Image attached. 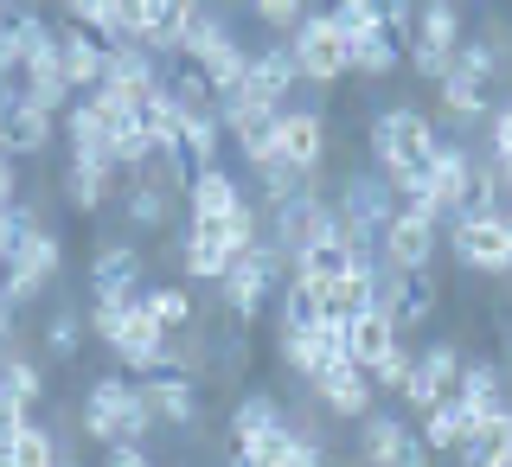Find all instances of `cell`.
<instances>
[{
	"mask_svg": "<svg viewBox=\"0 0 512 467\" xmlns=\"http://www.w3.org/2000/svg\"><path fill=\"white\" fill-rule=\"evenodd\" d=\"M77 423H84V436H90L96 448H116V442H148L154 410L141 404V384L128 378V372H103V378L84 391Z\"/></svg>",
	"mask_w": 512,
	"mask_h": 467,
	"instance_id": "cell-1",
	"label": "cell"
},
{
	"mask_svg": "<svg viewBox=\"0 0 512 467\" xmlns=\"http://www.w3.org/2000/svg\"><path fill=\"white\" fill-rule=\"evenodd\" d=\"M436 141H442L436 116H429V109H416V103H391V109H378L372 128H365V148H372V167H378V173L429 160V148H436Z\"/></svg>",
	"mask_w": 512,
	"mask_h": 467,
	"instance_id": "cell-2",
	"label": "cell"
},
{
	"mask_svg": "<svg viewBox=\"0 0 512 467\" xmlns=\"http://www.w3.org/2000/svg\"><path fill=\"white\" fill-rule=\"evenodd\" d=\"M282 269H288V256L269 244V237H256V244L244 256H231V269L218 276V295H224V308H231L237 327H250L256 314H263V301L276 295V282H282Z\"/></svg>",
	"mask_w": 512,
	"mask_h": 467,
	"instance_id": "cell-3",
	"label": "cell"
},
{
	"mask_svg": "<svg viewBox=\"0 0 512 467\" xmlns=\"http://www.w3.org/2000/svg\"><path fill=\"white\" fill-rule=\"evenodd\" d=\"M288 52H295L301 84H340L352 77V52H346V32L333 26V13H301L295 32H288Z\"/></svg>",
	"mask_w": 512,
	"mask_h": 467,
	"instance_id": "cell-4",
	"label": "cell"
},
{
	"mask_svg": "<svg viewBox=\"0 0 512 467\" xmlns=\"http://www.w3.org/2000/svg\"><path fill=\"white\" fill-rule=\"evenodd\" d=\"M333 231H340V218H333V199L320 192V180L269 212V244H276L288 263H295V256H308L314 244H333Z\"/></svg>",
	"mask_w": 512,
	"mask_h": 467,
	"instance_id": "cell-5",
	"label": "cell"
},
{
	"mask_svg": "<svg viewBox=\"0 0 512 467\" xmlns=\"http://www.w3.org/2000/svg\"><path fill=\"white\" fill-rule=\"evenodd\" d=\"M58 269H64V250H58V237L45 231V224H32V231L13 244V256L0 263V295L13 301V308H26V301H39L45 288L58 282Z\"/></svg>",
	"mask_w": 512,
	"mask_h": 467,
	"instance_id": "cell-6",
	"label": "cell"
},
{
	"mask_svg": "<svg viewBox=\"0 0 512 467\" xmlns=\"http://www.w3.org/2000/svg\"><path fill=\"white\" fill-rule=\"evenodd\" d=\"M448 250H455V263L468 269V276H506L512 269V231L500 212L487 218H448Z\"/></svg>",
	"mask_w": 512,
	"mask_h": 467,
	"instance_id": "cell-7",
	"label": "cell"
},
{
	"mask_svg": "<svg viewBox=\"0 0 512 467\" xmlns=\"http://www.w3.org/2000/svg\"><path fill=\"white\" fill-rule=\"evenodd\" d=\"M436 301H442L436 269H378V308L391 314L397 333L429 327V320H436Z\"/></svg>",
	"mask_w": 512,
	"mask_h": 467,
	"instance_id": "cell-8",
	"label": "cell"
},
{
	"mask_svg": "<svg viewBox=\"0 0 512 467\" xmlns=\"http://www.w3.org/2000/svg\"><path fill=\"white\" fill-rule=\"evenodd\" d=\"M461 365H468V359H461L455 340H436V346L410 352V372H404V384H397L404 410H429V404H442V397H455Z\"/></svg>",
	"mask_w": 512,
	"mask_h": 467,
	"instance_id": "cell-9",
	"label": "cell"
},
{
	"mask_svg": "<svg viewBox=\"0 0 512 467\" xmlns=\"http://www.w3.org/2000/svg\"><path fill=\"white\" fill-rule=\"evenodd\" d=\"M52 64H58V77L71 84L77 96L103 84V64H109V39L96 26H77V20H64L58 13V26H52Z\"/></svg>",
	"mask_w": 512,
	"mask_h": 467,
	"instance_id": "cell-10",
	"label": "cell"
},
{
	"mask_svg": "<svg viewBox=\"0 0 512 467\" xmlns=\"http://www.w3.org/2000/svg\"><path fill=\"white\" fill-rule=\"evenodd\" d=\"M308 397H314L327 416H340V423H359L365 410H378V384H372V372H359L352 359L320 365V372L308 378Z\"/></svg>",
	"mask_w": 512,
	"mask_h": 467,
	"instance_id": "cell-11",
	"label": "cell"
},
{
	"mask_svg": "<svg viewBox=\"0 0 512 467\" xmlns=\"http://www.w3.org/2000/svg\"><path fill=\"white\" fill-rule=\"evenodd\" d=\"M199 7L205 0H122V39L148 45V52H173Z\"/></svg>",
	"mask_w": 512,
	"mask_h": 467,
	"instance_id": "cell-12",
	"label": "cell"
},
{
	"mask_svg": "<svg viewBox=\"0 0 512 467\" xmlns=\"http://www.w3.org/2000/svg\"><path fill=\"white\" fill-rule=\"evenodd\" d=\"M442 256V224L423 212H391V224L378 231V263L384 269H429Z\"/></svg>",
	"mask_w": 512,
	"mask_h": 467,
	"instance_id": "cell-13",
	"label": "cell"
},
{
	"mask_svg": "<svg viewBox=\"0 0 512 467\" xmlns=\"http://www.w3.org/2000/svg\"><path fill=\"white\" fill-rule=\"evenodd\" d=\"M391 212H397V192L384 186V173L372 167V173H346L340 180V192H333V218L340 224H359V231H384V224H391Z\"/></svg>",
	"mask_w": 512,
	"mask_h": 467,
	"instance_id": "cell-14",
	"label": "cell"
},
{
	"mask_svg": "<svg viewBox=\"0 0 512 467\" xmlns=\"http://www.w3.org/2000/svg\"><path fill=\"white\" fill-rule=\"evenodd\" d=\"M250 205V199H244ZM231 256H244L237 250V237H231V218H186V250H180V269L192 282H218L224 269H231Z\"/></svg>",
	"mask_w": 512,
	"mask_h": 467,
	"instance_id": "cell-15",
	"label": "cell"
},
{
	"mask_svg": "<svg viewBox=\"0 0 512 467\" xmlns=\"http://www.w3.org/2000/svg\"><path fill=\"white\" fill-rule=\"evenodd\" d=\"M295 90H301V71H295V52H288V39H269V45H256V52L244 58V96H250V103L282 109Z\"/></svg>",
	"mask_w": 512,
	"mask_h": 467,
	"instance_id": "cell-16",
	"label": "cell"
},
{
	"mask_svg": "<svg viewBox=\"0 0 512 467\" xmlns=\"http://www.w3.org/2000/svg\"><path fill=\"white\" fill-rule=\"evenodd\" d=\"M160 352H167V333H160V320L148 314V301L135 295L128 314H122V327H116V340H109V359H116L128 378H141V372L160 365Z\"/></svg>",
	"mask_w": 512,
	"mask_h": 467,
	"instance_id": "cell-17",
	"label": "cell"
},
{
	"mask_svg": "<svg viewBox=\"0 0 512 467\" xmlns=\"http://www.w3.org/2000/svg\"><path fill=\"white\" fill-rule=\"evenodd\" d=\"M327 116L320 109H282L276 116V154L288 167H301L308 180H320V167H327Z\"/></svg>",
	"mask_w": 512,
	"mask_h": 467,
	"instance_id": "cell-18",
	"label": "cell"
},
{
	"mask_svg": "<svg viewBox=\"0 0 512 467\" xmlns=\"http://www.w3.org/2000/svg\"><path fill=\"white\" fill-rule=\"evenodd\" d=\"M468 167H474L468 141L442 135L436 148H429V212H436V224H448V218H455V205H461V186H468Z\"/></svg>",
	"mask_w": 512,
	"mask_h": 467,
	"instance_id": "cell-19",
	"label": "cell"
},
{
	"mask_svg": "<svg viewBox=\"0 0 512 467\" xmlns=\"http://www.w3.org/2000/svg\"><path fill=\"white\" fill-rule=\"evenodd\" d=\"M52 141H58V116H45V109L20 103V96H7V103H0V154L32 160V154L52 148Z\"/></svg>",
	"mask_w": 512,
	"mask_h": 467,
	"instance_id": "cell-20",
	"label": "cell"
},
{
	"mask_svg": "<svg viewBox=\"0 0 512 467\" xmlns=\"http://www.w3.org/2000/svg\"><path fill=\"white\" fill-rule=\"evenodd\" d=\"M186 218H231L237 205H244V186H237V173L224 167V160H212V167H199L180 192Z\"/></svg>",
	"mask_w": 512,
	"mask_h": 467,
	"instance_id": "cell-21",
	"label": "cell"
},
{
	"mask_svg": "<svg viewBox=\"0 0 512 467\" xmlns=\"http://www.w3.org/2000/svg\"><path fill=\"white\" fill-rule=\"evenodd\" d=\"M116 180H122V173H116V160H103V154H71V160H64V199H71L77 205V212H103V205H109V192H116Z\"/></svg>",
	"mask_w": 512,
	"mask_h": 467,
	"instance_id": "cell-22",
	"label": "cell"
},
{
	"mask_svg": "<svg viewBox=\"0 0 512 467\" xmlns=\"http://www.w3.org/2000/svg\"><path fill=\"white\" fill-rule=\"evenodd\" d=\"M276 116H282V109L250 103V96H237V103H224V109H218L224 135L237 141V154H244V160H263L269 148H276Z\"/></svg>",
	"mask_w": 512,
	"mask_h": 467,
	"instance_id": "cell-23",
	"label": "cell"
},
{
	"mask_svg": "<svg viewBox=\"0 0 512 467\" xmlns=\"http://www.w3.org/2000/svg\"><path fill=\"white\" fill-rule=\"evenodd\" d=\"M455 461L461 467H506L512 461V404L493 410V416H474L461 448H455Z\"/></svg>",
	"mask_w": 512,
	"mask_h": 467,
	"instance_id": "cell-24",
	"label": "cell"
},
{
	"mask_svg": "<svg viewBox=\"0 0 512 467\" xmlns=\"http://www.w3.org/2000/svg\"><path fill=\"white\" fill-rule=\"evenodd\" d=\"M173 205H180V192H167L160 180H148V173H122V218L135 224V231H167Z\"/></svg>",
	"mask_w": 512,
	"mask_h": 467,
	"instance_id": "cell-25",
	"label": "cell"
},
{
	"mask_svg": "<svg viewBox=\"0 0 512 467\" xmlns=\"http://www.w3.org/2000/svg\"><path fill=\"white\" fill-rule=\"evenodd\" d=\"M397 340H404V333L391 327V314H384L378 301H372V308H359V314H346V359L359 365V372H372V365H378Z\"/></svg>",
	"mask_w": 512,
	"mask_h": 467,
	"instance_id": "cell-26",
	"label": "cell"
},
{
	"mask_svg": "<svg viewBox=\"0 0 512 467\" xmlns=\"http://www.w3.org/2000/svg\"><path fill=\"white\" fill-rule=\"evenodd\" d=\"M346 52H352V77H391V71H404V52H410V39L404 32H391V26H372V32H352L346 39Z\"/></svg>",
	"mask_w": 512,
	"mask_h": 467,
	"instance_id": "cell-27",
	"label": "cell"
},
{
	"mask_svg": "<svg viewBox=\"0 0 512 467\" xmlns=\"http://www.w3.org/2000/svg\"><path fill=\"white\" fill-rule=\"evenodd\" d=\"M90 295H141V250L135 244H96Z\"/></svg>",
	"mask_w": 512,
	"mask_h": 467,
	"instance_id": "cell-28",
	"label": "cell"
},
{
	"mask_svg": "<svg viewBox=\"0 0 512 467\" xmlns=\"http://www.w3.org/2000/svg\"><path fill=\"white\" fill-rule=\"evenodd\" d=\"M404 442H410V423H404V416L365 410V416H359V442H352V455H359V467H391Z\"/></svg>",
	"mask_w": 512,
	"mask_h": 467,
	"instance_id": "cell-29",
	"label": "cell"
},
{
	"mask_svg": "<svg viewBox=\"0 0 512 467\" xmlns=\"http://www.w3.org/2000/svg\"><path fill=\"white\" fill-rule=\"evenodd\" d=\"M455 404L468 410V423H474V416L506 410L512 404V397H506V372L487 365V359H468V365H461V384H455Z\"/></svg>",
	"mask_w": 512,
	"mask_h": 467,
	"instance_id": "cell-30",
	"label": "cell"
},
{
	"mask_svg": "<svg viewBox=\"0 0 512 467\" xmlns=\"http://www.w3.org/2000/svg\"><path fill=\"white\" fill-rule=\"evenodd\" d=\"M282 423H288V416H282V404H276L269 391L237 397V410H231V448H244V455H250V448L263 442L269 429H282Z\"/></svg>",
	"mask_w": 512,
	"mask_h": 467,
	"instance_id": "cell-31",
	"label": "cell"
},
{
	"mask_svg": "<svg viewBox=\"0 0 512 467\" xmlns=\"http://www.w3.org/2000/svg\"><path fill=\"white\" fill-rule=\"evenodd\" d=\"M141 301H148V314L160 320V333H167V346L180 340V333H199V308H192V295L180 282H160V288H141Z\"/></svg>",
	"mask_w": 512,
	"mask_h": 467,
	"instance_id": "cell-32",
	"label": "cell"
},
{
	"mask_svg": "<svg viewBox=\"0 0 512 467\" xmlns=\"http://www.w3.org/2000/svg\"><path fill=\"white\" fill-rule=\"evenodd\" d=\"M487 212H506V180H500V167H493V160H480V154H474L455 218H487Z\"/></svg>",
	"mask_w": 512,
	"mask_h": 467,
	"instance_id": "cell-33",
	"label": "cell"
},
{
	"mask_svg": "<svg viewBox=\"0 0 512 467\" xmlns=\"http://www.w3.org/2000/svg\"><path fill=\"white\" fill-rule=\"evenodd\" d=\"M416 436H423L436 455H455L461 436H468V410L455 404V397H442V404H429V410H416Z\"/></svg>",
	"mask_w": 512,
	"mask_h": 467,
	"instance_id": "cell-34",
	"label": "cell"
},
{
	"mask_svg": "<svg viewBox=\"0 0 512 467\" xmlns=\"http://www.w3.org/2000/svg\"><path fill=\"white\" fill-rule=\"evenodd\" d=\"M320 314H327L320 288H314V282H301V276H288V282H282V295H276V333H308Z\"/></svg>",
	"mask_w": 512,
	"mask_h": 467,
	"instance_id": "cell-35",
	"label": "cell"
},
{
	"mask_svg": "<svg viewBox=\"0 0 512 467\" xmlns=\"http://www.w3.org/2000/svg\"><path fill=\"white\" fill-rule=\"evenodd\" d=\"M436 103H442V122H461V128H474L487 116V90H480L474 77H461V71L436 77Z\"/></svg>",
	"mask_w": 512,
	"mask_h": 467,
	"instance_id": "cell-36",
	"label": "cell"
},
{
	"mask_svg": "<svg viewBox=\"0 0 512 467\" xmlns=\"http://www.w3.org/2000/svg\"><path fill=\"white\" fill-rule=\"evenodd\" d=\"M7 455H13V467H58L64 455H58V436L45 423H20L7 436Z\"/></svg>",
	"mask_w": 512,
	"mask_h": 467,
	"instance_id": "cell-37",
	"label": "cell"
},
{
	"mask_svg": "<svg viewBox=\"0 0 512 467\" xmlns=\"http://www.w3.org/2000/svg\"><path fill=\"white\" fill-rule=\"evenodd\" d=\"M0 384H7L20 404H39V397H45V372H39V359H26L20 346L0 352Z\"/></svg>",
	"mask_w": 512,
	"mask_h": 467,
	"instance_id": "cell-38",
	"label": "cell"
},
{
	"mask_svg": "<svg viewBox=\"0 0 512 467\" xmlns=\"http://www.w3.org/2000/svg\"><path fill=\"white\" fill-rule=\"evenodd\" d=\"M58 7H64V20L96 26L109 45H122V0H58Z\"/></svg>",
	"mask_w": 512,
	"mask_h": 467,
	"instance_id": "cell-39",
	"label": "cell"
},
{
	"mask_svg": "<svg viewBox=\"0 0 512 467\" xmlns=\"http://www.w3.org/2000/svg\"><path fill=\"white\" fill-rule=\"evenodd\" d=\"M84 314H77V308H58L52 320H45V352H58V365H71L77 359V352H84Z\"/></svg>",
	"mask_w": 512,
	"mask_h": 467,
	"instance_id": "cell-40",
	"label": "cell"
},
{
	"mask_svg": "<svg viewBox=\"0 0 512 467\" xmlns=\"http://www.w3.org/2000/svg\"><path fill=\"white\" fill-rule=\"evenodd\" d=\"M250 13L263 26H276V32H295V20L308 13V0H250Z\"/></svg>",
	"mask_w": 512,
	"mask_h": 467,
	"instance_id": "cell-41",
	"label": "cell"
},
{
	"mask_svg": "<svg viewBox=\"0 0 512 467\" xmlns=\"http://www.w3.org/2000/svg\"><path fill=\"white\" fill-rule=\"evenodd\" d=\"M404 372H410V346L397 340V346L372 365V384H378V391H397V384H404Z\"/></svg>",
	"mask_w": 512,
	"mask_h": 467,
	"instance_id": "cell-42",
	"label": "cell"
},
{
	"mask_svg": "<svg viewBox=\"0 0 512 467\" xmlns=\"http://www.w3.org/2000/svg\"><path fill=\"white\" fill-rule=\"evenodd\" d=\"M493 141H487V160H512V96H506V103L500 109H493Z\"/></svg>",
	"mask_w": 512,
	"mask_h": 467,
	"instance_id": "cell-43",
	"label": "cell"
},
{
	"mask_svg": "<svg viewBox=\"0 0 512 467\" xmlns=\"http://www.w3.org/2000/svg\"><path fill=\"white\" fill-rule=\"evenodd\" d=\"M20 423H32V404H20V397H13L7 384H0V442H7Z\"/></svg>",
	"mask_w": 512,
	"mask_h": 467,
	"instance_id": "cell-44",
	"label": "cell"
},
{
	"mask_svg": "<svg viewBox=\"0 0 512 467\" xmlns=\"http://www.w3.org/2000/svg\"><path fill=\"white\" fill-rule=\"evenodd\" d=\"M391 467H436V448H429V442H423V436L410 429V442L397 448V461H391Z\"/></svg>",
	"mask_w": 512,
	"mask_h": 467,
	"instance_id": "cell-45",
	"label": "cell"
},
{
	"mask_svg": "<svg viewBox=\"0 0 512 467\" xmlns=\"http://www.w3.org/2000/svg\"><path fill=\"white\" fill-rule=\"evenodd\" d=\"M103 467H154V461L141 442H116V448H103Z\"/></svg>",
	"mask_w": 512,
	"mask_h": 467,
	"instance_id": "cell-46",
	"label": "cell"
},
{
	"mask_svg": "<svg viewBox=\"0 0 512 467\" xmlns=\"http://www.w3.org/2000/svg\"><path fill=\"white\" fill-rule=\"evenodd\" d=\"M7 205H20V160L0 154V212H7Z\"/></svg>",
	"mask_w": 512,
	"mask_h": 467,
	"instance_id": "cell-47",
	"label": "cell"
},
{
	"mask_svg": "<svg viewBox=\"0 0 512 467\" xmlns=\"http://www.w3.org/2000/svg\"><path fill=\"white\" fill-rule=\"evenodd\" d=\"M288 467H327V442L301 429V442H295V461H288Z\"/></svg>",
	"mask_w": 512,
	"mask_h": 467,
	"instance_id": "cell-48",
	"label": "cell"
},
{
	"mask_svg": "<svg viewBox=\"0 0 512 467\" xmlns=\"http://www.w3.org/2000/svg\"><path fill=\"white\" fill-rule=\"evenodd\" d=\"M224 467H256V461L244 455V448H231V461H224Z\"/></svg>",
	"mask_w": 512,
	"mask_h": 467,
	"instance_id": "cell-49",
	"label": "cell"
},
{
	"mask_svg": "<svg viewBox=\"0 0 512 467\" xmlns=\"http://www.w3.org/2000/svg\"><path fill=\"white\" fill-rule=\"evenodd\" d=\"M0 467H13V455H7V442H0Z\"/></svg>",
	"mask_w": 512,
	"mask_h": 467,
	"instance_id": "cell-50",
	"label": "cell"
},
{
	"mask_svg": "<svg viewBox=\"0 0 512 467\" xmlns=\"http://www.w3.org/2000/svg\"><path fill=\"white\" fill-rule=\"evenodd\" d=\"M58 467H71V461H58Z\"/></svg>",
	"mask_w": 512,
	"mask_h": 467,
	"instance_id": "cell-51",
	"label": "cell"
},
{
	"mask_svg": "<svg viewBox=\"0 0 512 467\" xmlns=\"http://www.w3.org/2000/svg\"><path fill=\"white\" fill-rule=\"evenodd\" d=\"M506 467H512V461H506Z\"/></svg>",
	"mask_w": 512,
	"mask_h": 467,
	"instance_id": "cell-52",
	"label": "cell"
}]
</instances>
